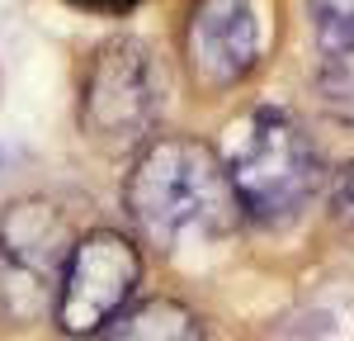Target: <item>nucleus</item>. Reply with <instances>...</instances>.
I'll return each mask as SVG.
<instances>
[{
	"label": "nucleus",
	"instance_id": "1",
	"mask_svg": "<svg viewBox=\"0 0 354 341\" xmlns=\"http://www.w3.org/2000/svg\"><path fill=\"white\" fill-rule=\"evenodd\" d=\"M123 204H128L133 223L161 247L218 237L236 223V199H232L222 161L203 142L189 138L151 142L128 170Z\"/></svg>",
	"mask_w": 354,
	"mask_h": 341
},
{
	"label": "nucleus",
	"instance_id": "2",
	"mask_svg": "<svg viewBox=\"0 0 354 341\" xmlns=\"http://www.w3.org/2000/svg\"><path fill=\"white\" fill-rule=\"evenodd\" d=\"M227 185L236 213L255 223H288L322 180V157L283 110H255L232 138Z\"/></svg>",
	"mask_w": 354,
	"mask_h": 341
},
{
	"label": "nucleus",
	"instance_id": "3",
	"mask_svg": "<svg viewBox=\"0 0 354 341\" xmlns=\"http://www.w3.org/2000/svg\"><path fill=\"white\" fill-rule=\"evenodd\" d=\"M165 105V67L142 38L104 43L81 85V128L100 152H133Z\"/></svg>",
	"mask_w": 354,
	"mask_h": 341
},
{
	"label": "nucleus",
	"instance_id": "4",
	"mask_svg": "<svg viewBox=\"0 0 354 341\" xmlns=\"http://www.w3.org/2000/svg\"><path fill=\"white\" fill-rule=\"evenodd\" d=\"M71 227L48 199H19L0 213V313L38 317L62 284Z\"/></svg>",
	"mask_w": 354,
	"mask_h": 341
},
{
	"label": "nucleus",
	"instance_id": "5",
	"mask_svg": "<svg viewBox=\"0 0 354 341\" xmlns=\"http://www.w3.org/2000/svg\"><path fill=\"white\" fill-rule=\"evenodd\" d=\"M142 261L137 247L123 232H90L81 242H71V256L62 265L57 284V322L66 337H90L100 327H109L118 308L128 304L137 289Z\"/></svg>",
	"mask_w": 354,
	"mask_h": 341
},
{
	"label": "nucleus",
	"instance_id": "6",
	"mask_svg": "<svg viewBox=\"0 0 354 341\" xmlns=\"http://www.w3.org/2000/svg\"><path fill=\"white\" fill-rule=\"evenodd\" d=\"M260 57L255 0H198L185 24V62L203 90H227L250 76Z\"/></svg>",
	"mask_w": 354,
	"mask_h": 341
},
{
	"label": "nucleus",
	"instance_id": "7",
	"mask_svg": "<svg viewBox=\"0 0 354 341\" xmlns=\"http://www.w3.org/2000/svg\"><path fill=\"white\" fill-rule=\"evenodd\" d=\"M104 341H203V327L185 304L175 299H151L142 308L113 317Z\"/></svg>",
	"mask_w": 354,
	"mask_h": 341
},
{
	"label": "nucleus",
	"instance_id": "8",
	"mask_svg": "<svg viewBox=\"0 0 354 341\" xmlns=\"http://www.w3.org/2000/svg\"><path fill=\"white\" fill-rule=\"evenodd\" d=\"M312 24L322 57L354 53V0H312Z\"/></svg>",
	"mask_w": 354,
	"mask_h": 341
},
{
	"label": "nucleus",
	"instance_id": "9",
	"mask_svg": "<svg viewBox=\"0 0 354 341\" xmlns=\"http://www.w3.org/2000/svg\"><path fill=\"white\" fill-rule=\"evenodd\" d=\"M317 85H322V100H326V110L335 114V119L354 123V53L322 57Z\"/></svg>",
	"mask_w": 354,
	"mask_h": 341
},
{
	"label": "nucleus",
	"instance_id": "10",
	"mask_svg": "<svg viewBox=\"0 0 354 341\" xmlns=\"http://www.w3.org/2000/svg\"><path fill=\"white\" fill-rule=\"evenodd\" d=\"M335 213H340L345 227L354 232V161L340 170V180H335Z\"/></svg>",
	"mask_w": 354,
	"mask_h": 341
},
{
	"label": "nucleus",
	"instance_id": "11",
	"mask_svg": "<svg viewBox=\"0 0 354 341\" xmlns=\"http://www.w3.org/2000/svg\"><path fill=\"white\" fill-rule=\"evenodd\" d=\"M71 5H81V10H100V15H128L137 0H71Z\"/></svg>",
	"mask_w": 354,
	"mask_h": 341
}]
</instances>
